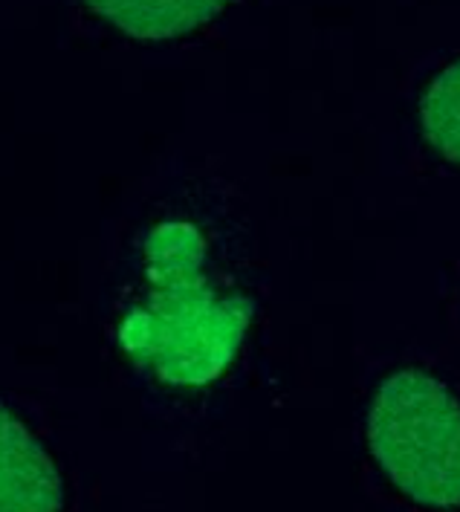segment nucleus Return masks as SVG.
I'll return each instance as SVG.
<instances>
[{
  "mask_svg": "<svg viewBox=\"0 0 460 512\" xmlns=\"http://www.w3.org/2000/svg\"><path fill=\"white\" fill-rule=\"evenodd\" d=\"M252 301L212 272L203 232L189 220L148 229L139 290L119 319V345L168 385L215 382L241 351Z\"/></svg>",
  "mask_w": 460,
  "mask_h": 512,
  "instance_id": "obj_1",
  "label": "nucleus"
},
{
  "mask_svg": "<svg viewBox=\"0 0 460 512\" xmlns=\"http://www.w3.org/2000/svg\"><path fill=\"white\" fill-rule=\"evenodd\" d=\"M368 446L388 481L429 510L460 507V403L423 371H397L368 411Z\"/></svg>",
  "mask_w": 460,
  "mask_h": 512,
  "instance_id": "obj_2",
  "label": "nucleus"
},
{
  "mask_svg": "<svg viewBox=\"0 0 460 512\" xmlns=\"http://www.w3.org/2000/svg\"><path fill=\"white\" fill-rule=\"evenodd\" d=\"M64 481L27 426L0 408V512H61Z\"/></svg>",
  "mask_w": 460,
  "mask_h": 512,
  "instance_id": "obj_3",
  "label": "nucleus"
},
{
  "mask_svg": "<svg viewBox=\"0 0 460 512\" xmlns=\"http://www.w3.org/2000/svg\"><path fill=\"white\" fill-rule=\"evenodd\" d=\"M84 3L113 27L134 38L165 41L209 24L229 0H84Z\"/></svg>",
  "mask_w": 460,
  "mask_h": 512,
  "instance_id": "obj_4",
  "label": "nucleus"
},
{
  "mask_svg": "<svg viewBox=\"0 0 460 512\" xmlns=\"http://www.w3.org/2000/svg\"><path fill=\"white\" fill-rule=\"evenodd\" d=\"M423 134L446 160L460 162V58L437 73L420 102Z\"/></svg>",
  "mask_w": 460,
  "mask_h": 512,
  "instance_id": "obj_5",
  "label": "nucleus"
}]
</instances>
